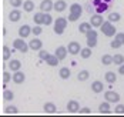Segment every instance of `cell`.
Instances as JSON below:
<instances>
[{"label": "cell", "mask_w": 124, "mask_h": 117, "mask_svg": "<svg viewBox=\"0 0 124 117\" xmlns=\"http://www.w3.org/2000/svg\"><path fill=\"white\" fill-rule=\"evenodd\" d=\"M101 29V31H103V34L104 36H107V37H114V34L117 33V29L114 27L111 22H108V20H106V22H103V24L100 26Z\"/></svg>", "instance_id": "obj_1"}, {"label": "cell", "mask_w": 124, "mask_h": 117, "mask_svg": "<svg viewBox=\"0 0 124 117\" xmlns=\"http://www.w3.org/2000/svg\"><path fill=\"white\" fill-rule=\"evenodd\" d=\"M66 27H67V19L59 17V19L54 20V33H56V34L62 36L63 33H64V29H66Z\"/></svg>", "instance_id": "obj_2"}, {"label": "cell", "mask_w": 124, "mask_h": 117, "mask_svg": "<svg viewBox=\"0 0 124 117\" xmlns=\"http://www.w3.org/2000/svg\"><path fill=\"white\" fill-rule=\"evenodd\" d=\"M13 49L14 50H19L20 53H27V50H29V43H26L24 39L19 37V39H16L13 41Z\"/></svg>", "instance_id": "obj_3"}, {"label": "cell", "mask_w": 124, "mask_h": 117, "mask_svg": "<svg viewBox=\"0 0 124 117\" xmlns=\"http://www.w3.org/2000/svg\"><path fill=\"white\" fill-rule=\"evenodd\" d=\"M104 100L108 101V103H118L120 101V94L117 91H113V90H107L104 93Z\"/></svg>", "instance_id": "obj_4"}, {"label": "cell", "mask_w": 124, "mask_h": 117, "mask_svg": "<svg viewBox=\"0 0 124 117\" xmlns=\"http://www.w3.org/2000/svg\"><path fill=\"white\" fill-rule=\"evenodd\" d=\"M80 50H81V46H80V43H78V41H70V43H69V46H67V52L70 53V54H73V56L78 54Z\"/></svg>", "instance_id": "obj_5"}, {"label": "cell", "mask_w": 124, "mask_h": 117, "mask_svg": "<svg viewBox=\"0 0 124 117\" xmlns=\"http://www.w3.org/2000/svg\"><path fill=\"white\" fill-rule=\"evenodd\" d=\"M12 80L16 83V84H22V83H24V80H26V74L23 73V71H20V70L13 71Z\"/></svg>", "instance_id": "obj_6"}, {"label": "cell", "mask_w": 124, "mask_h": 117, "mask_svg": "<svg viewBox=\"0 0 124 117\" xmlns=\"http://www.w3.org/2000/svg\"><path fill=\"white\" fill-rule=\"evenodd\" d=\"M90 24H91V27H100L101 24H103V16L99 14V13H96L94 16H91Z\"/></svg>", "instance_id": "obj_7"}, {"label": "cell", "mask_w": 124, "mask_h": 117, "mask_svg": "<svg viewBox=\"0 0 124 117\" xmlns=\"http://www.w3.org/2000/svg\"><path fill=\"white\" fill-rule=\"evenodd\" d=\"M41 47H43V41L40 39H33L31 41H29V49H31L34 52L41 50Z\"/></svg>", "instance_id": "obj_8"}, {"label": "cell", "mask_w": 124, "mask_h": 117, "mask_svg": "<svg viewBox=\"0 0 124 117\" xmlns=\"http://www.w3.org/2000/svg\"><path fill=\"white\" fill-rule=\"evenodd\" d=\"M50 10H53V1H51V0H43V1L40 3V12L49 13Z\"/></svg>", "instance_id": "obj_9"}, {"label": "cell", "mask_w": 124, "mask_h": 117, "mask_svg": "<svg viewBox=\"0 0 124 117\" xmlns=\"http://www.w3.org/2000/svg\"><path fill=\"white\" fill-rule=\"evenodd\" d=\"M30 34H31V27L29 26V24H23V26L19 29V36H20L22 39L29 37Z\"/></svg>", "instance_id": "obj_10"}, {"label": "cell", "mask_w": 124, "mask_h": 117, "mask_svg": "<svg viewBox=\"0 0 124 117\" xmlns=\"http://www.w3.org/2000/svg\"><path fill=\"white\" fill-rule=\"evenodd\" d=\"M78 110H80V104L77 100H70L67 103V111L69 113H78Z\"/></svg>", "instance_id": "obj_11"}, {"label": "cell", "mask_w": 124, "mask_h": 117, "mask_svg": "<svg viewBox=\"0 0 124 117\" xmlns=\"http://www.w3.org/2000/svg\"><path fill=\"white\" fill-rule=\"evenodd\" d=\"M67 47H64V46H59L57 49H56V52H54V54H56V57L59 59V60H63V59H66V56H67Z\"/></svg>", "instance_id": "obj_12"}, {"label": "cell", "mask_w": 124, "mask_h": 117, "mask_svg": "<svg viewBox=\"0 0 124 117\" xmlns=\"http://www.w3.org/2000/svg\"><path fill=\"white\" fill-rule=\"evenodd\" d=\"M66 9H67V3L64 0H57L53 3V10H56V12H64Z\"/></svg>", "instance_id": "obj_13"}, {"label": "cell", "mask_w": 124, "mask_h": 117, "mask_svg": "<svg viewBox=\"0 0 124 117\" xmlns=\"http://www.w3.org/2000/svg\"><path fill=\"white\" fill-rule=\"evenodd\" d=\"M43 110H44V113H47V114H54V113L57 111V107H56L54 103L47 101V103H44V106H43Z\"/></svg>", "instance_id": "obj_14"}, {"label": "cell", "mask_w": 124, "mask_h": 117, "mask_svg": "<svg viewBox=\"0 0 124 117\" xmlns=\"http://www.w3.org/2000/svg\"><path fill=\"white\" fill-rule=\"evenodd\" d=\"M91 90L94 91V93H101V91L104 90V84H103V81H100V80L93 81V83H91Z\"/></svg>", "instance_id": "obj_15"}, {"label": "cell", "mask_w": 124, "mask_h": 117, "mask_svg": "<svg viewBox=\"0 0 124 117\" xmlns=\"http://www.w3.org/2000/svg\"><path fill=\"white\" fill-rule=\"evenodd\" d=\"M99 111L101 114H110L111 113V109H110V103L108 101H103L99 106Z\"/></svg>", "instance_id": "obj_16"}, {"label": "cell", "mask_w": 124, "mask_h": 117, "mask_svg": "<svg viewBox=\"0 0 124 117\" xmlns=\"http://www.w3.org/2000/svg\"><path fill=\"white\" fill-rule=\"evenodd\" d=\"M20 17H22V12H20L19 9H13L12 12L9 13V19H10L12 22H19Z\"/></svg>", "instance_id": "obj_17"}, {"label": "cell", "mask_w": 124, "mask_h": 117, "mask_svg": "<svg viewBox=\"0 0 124 117\" xmlns=\"http://www.w3.org/2000/svg\"><path fill=\"white\" fill-rule=\"evenodd\" d=\"M94 10H96V13L103 14L104 12H107V10H108V3H106V1H101L100 4H97V6L94 7Z\"/></svg>", "instance_id": "obj_18"}, {"label": "cell", "mask_w": 124, "mask_h": 117, "mask_svg": "<svg viewBox=\"0 0 124 117\" xmlns=\"http://www.w3.org/2000/svg\"><path fill=\"white\" fill-rule=\"evenodd\" d=\"M104 80H106L107 83L113 84V83H116V81H117V74H116L114 71H107V73L104 74Z\"/></svg>", "instance_id": "obj_19"}, {"label": "cell", "mask_w": 124, "mask_h": 117, "mask_svg": "<svg viewBox=\"0 0 124 117\" xmlns=\"http://www.w3.org/2000/svg\"><path fill=\"white\" fill-rule=\"evenodd\" d=\"M9 67H10L12 71H17V70H20V67H22V62L17 60V59H13V60H10V63H9Z\"/></svg>", "instance_id": "obj_20"}, {"label": "cell", "mask_w": 124, "mask_h": 117, "mask_svg": "<svg viewBox=\"0 0 124 117\" xmlns=\"http://www.w3.org/2000/svg\"><path fill=\"white\" fill-rule=\"evenodd\" d=\"M22 6H23L24 12H27V13H30V12L34 10V1H33V0H26V1H23Z\"/></svg>", "instance_id": "obj_21"}, {"label": "cell", "mask_w": 124, "mask_h": 117, "mask_svg": "<svg viewBox=\"0 0 124 117\" xmlns=\"http://www.w3.org/2000/svg\"><path fill=\"white\" fill-rule=\"evenodd\" d=\"M10 56H12V50L9 46H3L1 47V57L3 60H10Z\"/></svg>", "instance_id": "obj_22"}, {"label": "cell", "mask_w": 124, "mask_h": 117, "mask_svg": "<svg viewBox=\"0 0 124 117\" xmlns=\"http://www.w3.org/2000/svg\"><path fill=\"white\" fill-rule=\"evenodd\" d=\"M70 13L83 14V7H81V4H78V3H73V4L70 6Z\"/></svg>", "instance_id": "obj_23"}, {"label": "cell", "mask_w": 124, "mask_h": 117, "mask_svg": "<svg viewBox=\"0 0 124 117\" xmlns=\"http://www.w3.org/2000/svg\"><path fill=\"white\" fill-rule=\"evenodd\" d=\"M70 74H71V71H70V69H69V67H62V69L59 70V76H60L63 80L69 78V77H70Z\"/></svg>", "instance_id": "obj_24"}, {"label": "cell", "mask_w": 124, "mask_h": 117, "mask_svg": "<svg viewBox=\"0 0 124 117\" xmlns=\"http://www.w3.org/2000/svg\"><path fill=\"white\" fill-rule=\"evenodd\" d=\"M108 22H111V23H116V22H120L121 20V14L118 13V12H113V13L108 14V19H107Z\"/></svg>", "instance_id": "obj_25"}, {"label": "cell", "mask_w": 124, "mask_h": 117, "mask_svg": "<svg viewBox=\"0 0 124 117\" xmlns=\"http://www.w3.org/2000/svg\"><path fill=\"white\" fill-rule=\"evenodd\" d=\"M59 62H60V60L56 57V54H49V57L46 59V63H47L49 66H57Z\"/></svg>", "instance_id": "obj_26"}, {"label": "cell", "mask_w": 124, "mask_h": 117, "mask_svg": "<svg viewBox=\"0 0 124 117\" xmlns=\"http://www.w3.org/2000/svg\"><path fill=\"white\" fill-rule=\"evenodd\" d=\"M88 77H90V73H88V70H81V71H78V74H77L78 81H86Z\"/></svg>", "instance_id": "obj_27"}, {"label": "cell", "mask_w": 124, "mask_h": 117, "mask_svg": "<svg viewBox=\"0 0 124 117\" xmlns=\"http://www.w3.org/2000/svg\"><path fill=\"white\" fill-rule=\"evenodd\" d=\"M91 29V24H90V22H84V23H81L80 26H78V31L80 33H84L86 34L87 31Z\"/></svg>", "instance_id": "obj_28"}, {"label": "cell", "mask_w": 124, "mask_h": 117, "mask_svg": "<svg viewBox=\"0 0 124 117\" xmlns=\"http://www.w3.org/2000/svg\"><path fill=\"white\" fill-rule=\"evenodd\" d=\"M113 63L116 66H120L124 63V56L123 54H114L113 56Z\"/></svg>", "instance_id": "obj_29"}, {"label": "cell", "mask_w": 124, "mask_h": 117, "mask_svg": "<svg viewBox=\"0 0 124 117\" xmlns=\"http://www.w3.org/2000/svg\"><path fill=\"white\" fill-rule=\"evenodd\" d=\"M3 99H4L6 101H10V100H13V99H14V93H13L12 90L4 89V91H3Z\"/></svg>", "instance_id": "obj_30"}, {"label": "cell", "mask_w": 124, "mask_h": 117, "mask_svg": "<svg viewBox=\"0 0 124 117\" xmlns=\"http://www.w3.org/2000/svg\"><path fill=\"white\" fill-rule=\"evenodd\" d=\"M80 56L83 57V59H88L90 56H91V47H84V49H81L80 50Z\"/></svg>", "instance_id": "obj_31"}, {"label": "cell", "mask_w": 124, "mask_h": 117, "mask_svg": "<svg viewBox=\"0 0 124 117\" xmlns=\"http://www.w3.org/2000/svg\"><path fill=\"white\" fill-rule=\"evenodd\" d=\"M101 63H103L104 66L113 64V56H110V54H104V56L101 57Z\"/></svg>", "instance_id": "obj_32"}, {"label": "cell", "mask_w": 124, "mask_h": 117, "mask_svg": "<svg viewBox=\"0 0 124 117\" xmlns=\"http://www.w3.org/2000/svg\"><path fill=\"white\" fill-rule=\"evenodd\" d=\"M4 113H6V114H17V113H19V109H17L16 106H7V107L4 109Z\"/></svg>", "instance_id": "obj_33"}, {"label": "cell", "mask_w": 124, "mask_h": 117, "mask_svg": "<svg viewBox=\"0 0 124 117\" xmlns=\"http://www.w3.org/2000/svg\"><path fill=\"white\" fill-rule=\"evenodd\" d=\"M51 23H53V17L50 16V13H43V24L49 26Z\"/></svg>", "instance_id": "obj_34"}, {"label": "cell", "mask_w": 124, "mask_h": 117, "mask_svg": "<svg viewBox=\"0 0 124 117\" xmlns=\"http://www.w3.org/2000/svg\"><path fill=\"white\" fill-rule=\"evenodd\" d=\"M33 20H34V23L36 24H43V12H39V13L34 14V17H33Z\"/></svg>", "instance_id": "obj_35"}, {"label": "cell", "mask_w": 124, "mask_h": 117, "mask_svg": "<svg viewBox=\"0 0 124 117\" xmlns=\"http://www.w3.org/2000/svg\"><path fill=\"white\" fill-rule=\"evenodd\" d=\"M31 33H33L34 36H40V34L43 33V29H41V26H40V24H36V26L31 29Z\"/></svg>", "instance_id": "obj_36"}, {"label": "cell", "mask_w": 124, "mask_h": 117, "mask_svg": "<svg viewBox=\"0 0 124 117\" xmlns=\"http://www.w3.org/2000/svg\"><path fill=\"white\" fill-rule=\"evenodd\" d=\"M114 113L116 114H124V104H117L114 107Z\"/></svg>", "instance_id": "obj_37"}, {"label": "cell", "mask_w": 124, "mask_h": 117, "mask_svg": "<svg viewBox=\"0 0 124 117\" xmlns=\"http://www.w3.org/2000/svg\"><path fill=\"white\" fill-rule=\"evenodd\" d=\"M1 76H3V81H4V84H7V83L12 80V74H10L9 71H3Z\"/></svg>", "instance_id": "obj_38"}, {"label": "cell", "mask_w": 124, "mask_h": 117, "mask_svg": "<svg viewBox=\"0 0 124 117\" xmlns=\"http://www.w3.org/2000/svg\"><path fill=\"white\" fill-rule=\"evenodd\" d=\"M87 46L88 47H96L97 46V37H93V39H87Z\"/></svg>", "instance_id": "obj_39"}, {"label": "cell", "mask_w": 124, "mask_h": 117, "mask_svg": "<svg viewBox=\"0 0 124 117\" xmlns=\"http://www.w3.org/2000/svg\"><path fill=\"white\" fill-rule=\"evenodd\" d=\"M110 46H111V49H120L123 44H121V43H120L117 39H114V40H111V41H110Z\"/></svg>", "instance_id": "obj_40"}, {"label": "cell", "mask_w": 124, "mask_h": 117, "mask_svg": "<svg viewBox=\"0 0 124 117\" xmlns=\"http://www.w3.org/2000/svg\"><path fill=\"white\" fill-rule=\"evenodd\" d=\"M114 39H117L121 44H124V33H121V31H117L116 34H114Z\"/></svg>", "instance_id": "obj_41"}, {"label": "cell", "mask_w": 124, "mask_h": 117, "mask_svg": "<svg viewBox=\"0 0 124 117\" xmlns=\"http://www.w3.org/2000/svg\"><path fill=\"white\" fill-rule=\"evenodd\" d=\"M9 1H10V4H12L14 9H17V7H20L23 4V0H9Z\"/></svg>", "instance_id": "obj_42"}, {"label": "cell", "mask_w": 124, "mask_h": 117, "mask_svg": "<svg viewBox=\"0 0 124 117\" xmlns=\"http://www.w3.org/2000/svg\"><path fill=\"white\" fill-rule=\"evenodd\" d=\"M39 57L41 59V60H46L47 57H49V52H46V50H39Z\"/></svg>", "instance_id": "obj_43"}, {"label": "cell", "mask_w": 124, "mask_h": 117, "mask_svg": "<svg viewBox=\"0 0 124 117\" xmlns=\"http://www.w3.org/2000/svg\"><path fill=\"white\" fill-rule=\"evenodd\" d=\"M80 16H81V14L70 13V14H69V19H67V20H69V22H76V20H78V19H80Z\"/></svg>", "instance_id": "obj_44"}, {"label": "cell", "mask_w": 124, "mask_h": 117, "mask_svg": "<svg viewBox=\"0 0 124 117\" xmlns=\"http://www.w3.org/2000/svg\"><path fill=\"white\" fill-rule=\"evenodd\" d=\"M86 36H87V39H93V37H97V31L90 29V30H88V31L86 33Z\"/></svg>", "instance_id": "obj_45"}, {"label": "cell", "mask_w": 124, "mask_h": 117, "mask_svg": "<svg viewBox=\"0 0 124 117\" xmlns=\"http://www.w3.org/2000/svg\"><path fill=\"white\" fill-rule=\"evenodd\" d=\"M78 113H80V114H90V113H91V110H90L88 107H80Z\"/></svg>", "instance_id": "obj_46"}, {"label": "cell", "mask_w": 124, "mask_h": 117, "mask_svg": "<svg viewBox=\"0 0 124 117\" xmlns=\"http://www.w3.org/2000/svg\"><path fill=\"white\" fill-rule=\"evenodd\" d=\"M118 73L124 76V63H123V64H120V66H118Z\"/></svg>", "instance_id": "obj_47"}, {"label": "cell", "mask_w": 124, "mask_h": 117, "mask_svg": "<svg viewBox=\"0 0 124 117\" xmlns=\"http://www.w3.org/2000/svg\"><path fill=\"white\" fill-rule=\"evenodd\" d=\"M100 3H101V0H93V1H91V6H93V7H96L97 4H100Z\"/></svg>", "instance_id": "obj_48"}, {"label": "cell", "mask_w": 124, "mask_h": 117, "mask_svg": "<svg viewBox=\"0 0 124 117\" xmlns=\"http://www.w3.org/2000/svg\"><path fill=\"white\" fill-rule=\"evenodd\" d=\"M101 1H106V3H110V1H113V0H101Z\"/></svg>", "instance_id": "obj_49"}]
</instances>
